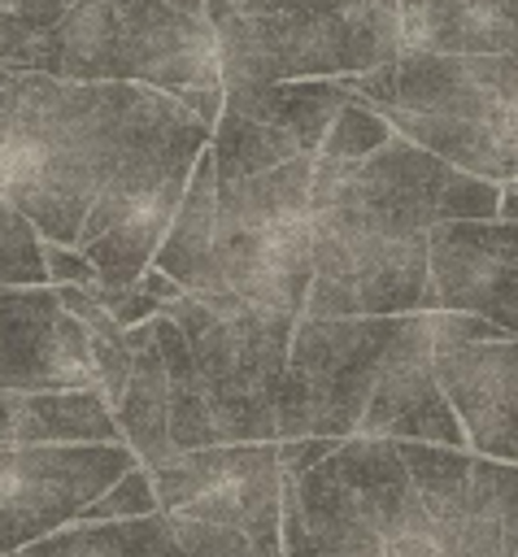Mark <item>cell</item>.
Listing matches in <instances>:
<instances>
[{"instance_id": "cell-1", "label": "cell", "mask_w": 518, "mask_h": 557, "mask_svg": "<svg viewBox=\"0 0 518 557\" xmlns=\"http://www.w3.org/2000/svg\"><path fill=\"white\" fill-rule=\"evenodd\" d=\"M501 187L387 135L366 157H313L305 318H387L440 309L431 231L496 222Z\"/></svg>"}, {"instance_id": "cell-2", "label": "cell", "mask_w": 518, "mask_h": 557, "mask_svg": "<svg viewBox=\"0 0 518 557\" xmlns=\"http://www.w3.org/2000/svg\"><path fill=\"white\" fill-rule=\"evenodd\" d=\"M313 157L300 152L270 170L218 174L209 148H200L152 270L200 300L305 313Z\"/></svg>"}, {"instance_id": "cell-3", "label": "cell", "mask_w": 518, "mask_h": 557, "mask_svg": "<svg viewBox=\"0 0 518 557\" xmlns=\"http://www.w3.org/2000/svg\"><path fill=\"white\" fill-rule=\"evenodd\" d=\"M170 104L139 83H65L0 70V196L39 239L74 248L135 135Z\"/></svg>"}, {"instance_id": "cell-4", "label": "cell", "mask_w": 518, "mask_h": 557, "mask_svg": "<svg viewBox=\"0 0 518 557\" xmlns=\"http://www.w3.org/2000/svg\"><path fill=\"white\" fill-rule=\"evenodd\" d=\"M396 135L483 183H518V52H400L335 78Z\"/></svg>"}, {"instance_id": "cell-5", "label": "cell", "mask_w": 518, "mask_h": 557, "mask_svg": "<svg viewBox=\"0 0 518 557\" xmlns=\"http://www.w3.org/2000/svg\"><path fill=\"white\" fill-rule=\"evenodd\" d=\"M283 557H444L392 440H340L283 479Z\"/></svg>"}, {"instance_id": "cell-6", "label": "cell", "mask_w": 518, "mask_h": 557, "mask_svg": "<svg viewBox=\"0 0 518 557\" xmlns=\"http://www.w3.org/2000/svg\"><path fill=\"white\" fill-rule=\"evenodd\" d=\"M35 74L65 83H139L165 96L222 87L213 26L161 0H74L44 35Z\"/></svg>"}, {"instance_id": "cell-7", "label": "cell", "mask_w": 518, "mask_h": 557, "mask_svg": "<svg viewBox=\"0 0 518 557\" xmlns=\"http://www.w3.org/2000/svg\"><path fill=\"white\" fill-rule=\"evenodd\" d=\"M183 557H283L279 444H218L148 466Z\"/></svg>"}, {"instance_id": "cell-8", "label": "cell", "mask_w": 518, "mask_h": 557, "mask_svg": "<svg viewBox=\"0 0 518 557\" xmlns=\"http://www.w3.org/2000/svg\"><path fill=\"white\" fill-rule=\"evenodd\" d=\"M209 122H200L170 96V104L122 152L74 239V248L91 261L100 287H126L152 265L183 205L192 165L209 144Z\"/></svg>"}, {"instance_id": "cell-9", "label": "cell", "mask_w": 518, "mask_h": 557, "mask_svg": "<svg viewBox=\"0 0 518 557\" xmlns=\"http://www.w3.org/2000/svg\"><path fill=\"white\" fill-rule=\"evenodd\" d=\"M187 339V357L218 444H270L287 370V344L300 313L178 296L161 309Z\"/></svg>"}, {"instance_id": "cell-10", "label": "cell", "mask_w": 518, "mask_h": 557, "mask_svg": "<svg viewBox=\"0 0 518 557\" xmlns=\"http://www.w3.org/2000/svg\"><path fill=\"white\" fill-rule=\"evenodd\" d=\"M400 313L296 318L274 409V440H353L370 387L392 352Z\"/></svg>"}, {"instance_id": "cell-11", "label": "cell", "mask_w": 518, "mask_h": 557, "mask_svg": "<svg viewBox=\"0 0 518 557\" xmlns=\"http://www.w3.org/2000/svg\"><path fill=\"white\" fill-rule=\"evenodd\" d=\"M222 87L257 83H300V78H344L366 74L400 57V30L348 17L340 9H296L213 22Z\"/></svg>"}, {"instance_id": "cell-12", "label": "cell", "mask_w": 518, "mask_h": 557, "mask_svg": "<svg viewBox=\"0 0 518 557\" xmlns=\"http://www.w3.org/2000/svg\"><path fill=\"white\" fill-rule=\"evenodd\" d=\"M444 557H518V466L470 448L396 440Z\"/></svg>"}, {"instance_id": "cell-13", "label": "cell", "mask_w": 518, "mask_h": 557, "mask_svg": "<svg viewBox=\"0 0 518 557\" xmlns=\"http://www.w3.org/2000/svg\"><path fill=\"white\" fill-rule=\"evenodd\" d=\"M131 466L126 444H0V557L70 527Z\"/></svg>"}, {"instance_id": "cell-14", "label": "cell", "mask_w": 518, "mask_h": 557, "mask_svg": "<svg viewBox=\"0 0 518 557\" xmlns=\"http://www.w3.org/2000/svg\"><path fill=\"white\" fill-rule=\"evenodd\" d=\"M0 387L96 392V331L65 309L52 283L0 287Z\"/></svg>"}, {"instance_id": "cell-15", "label": "cell", "mask_w": 518, "mask_h": 557, "mask_svg": "<svg viewBox=\"0 0 518 557\" xmlns=\"http://www.w3.org/2000/svg\"><path fill=\"white\" fill-rule=\"evenodd\" d=\"M431 283L440 309L474 313L518 339V222H440Z\"/></svg>"}, {"instance_id": "cell-16", "label": "cell", "mask_w": 518, "mask_h": 557, "mask_svg": "<svg viewBox=\"0 0 518 557\" xmlns=\"http://www.w3.org/2000/svg\"><path fill=\"white\" fill-rule=\"evenodd\" d=\"M435 379L466 448L518 466V339L505 335L435 352Z\"/></svg>"}, {"instance_id": "cell-17", "label": "cell", "mask_w": 518, "mask_h": 557, "mask_svg": "<svg viewBox=\"0 0 518 557\" xmlns=\"http://www.w3.org/2000/svg\"><path fill=\"white\" fill-rule=\"evenodd\" d=\"M400 52H518V0H400Z\"/></svg>"}, {"instance_id": "cell-18", "label": "cell", "mask_w": 518, "mask_h": 557, "mask_svg": "<svg viewBox=\"0 0 518 557\" xmlns=\"http://www.w3.org/2000/svg\"><path fill=\"white\" fill-rule=\"evenodd\" d=\"M0 444H122L100 392L0 387Z\"/></svg>"}, {"instance_id": "cell-19", "label": "cell", "mask_w": 518, "mask_h": 557, "mask_svg": "<svg viewBox=\"0 0 518 557\" xmlns=\"http://www.w3.org/2000/svg\"><path fill=\"white\" fill-rule=\"evenodd\" d=\"M348 104V91L335 78H300V83H257V87H222V109L287 131L300 148L318 152L326 126Z\"/></svg>"}, {"instance_id": "cell-20", "label": "cell", "mask_w": 518, "mask_h": 557, "mask_svg": "<svg viewBox=\"0 0 518 557\" xmlns=\"http://www.w3.org/2000/svg\"><path fill=\"white\" fill-rule=\"evenodd\" d=\"M4 557H183L165 518H126V522H70L17 553Z\"/></svg>"}, {"instance_id": "cell-21", "label": "cell", "mask_w": 518, "mask_h": 557, "mask_svg": "<svg viewBox=\"0 0 518 557\" xmlns=\"http://www.w3.org/2000/svg\"><path fill=\"white\" fill-rule=\"evenodd\" d=\"M74 0H0V70H35L44 35Z\"/></svg>"}, {"instance_id": "cell-22", "label": "cell", "mask_w": 518, "mask_h": 557, "mask_svg": "<svg viewBox=\"0 0 518 557\" xmlns=\"http://www.w3.org/2000/svg\"><path fill=\"white\" fill-rule=\"evenodd\" d=\"M104 309H109V318L126 331V326H139V322H148V318H157L170 300H178L183 296V287L174 283V278H165L161 270H144L135 283H126V287H87Z\"/></svg>"}, {"instance_id": "cell-23", "label": "cell", "mask_w": 518, "mask_h": 557, "mask_svg": "<svg viewBox=\"0 0 518 557\" xmlns=\"http://www.w3.org/2000/svg\"><path fill=\"white\" fill-rule=\"evenodd\" d=\"M392 135V126L348 91V104L335 113V122L326 126L322 144H318V157H335V161H348V157H366L370 148H379L383 139Z\"/></svg>"}, {"instance_id": "cell-24", "label": "cell", "mask_w": 518, "mask_h": 557, "mask_svg": "<svg viewBox=\"0 0 518 557\" xmlns=\"http://www.w3.org/2000/svg\"><path fill=\"white\" fill-rule=\"evenodd\" d=\"M157 513V496H152V479L144 466H131L113 487H104L74 522H126V518H152Z\"/></svg>"}, {"instance_id": "cell-25", "label": "cell", "mask_w": 518, "mask_h": 557, "mask_svg": "<svg viewBox=\"0 0 518 557\" xmlns=\"http://www.w3.org/2000/svg\"><path fill=\"white\" fill-rule=\"evenodd\" d=\"M44 274H48V283H74V287H96L100 283L91 261L78 248L48 244V239H44Z\"/></svg>"}, {"instance_id": "cell-26", "label": "cell", "mask_w": 518, "mask_h": 557, "mask_svg": "<svg viewBox=\"0 0 518 557\" xmlns=\"http://www.w3.org/2000/svg\"><path fill=\"white\" fill-rule=\"evenodd\" d=\"M161 4H170V9H178V13H187V17H200V22H209V26L231 13V0H161Z\"/></svg>"}, {"instance_id": "cell-27", "label": "cell", "mask_w": 518, "mask_h": 557, "mask_svg": "<svg viewBox=\"0 0 518 557\" xmlns=\"http://www.w3.org/2000/svg\"><path fill=\"white\" fill-rule=\"evenodd\" d=\"M509 187H514V191H518V183H509Z\"/></svg>"}]
</instances>
